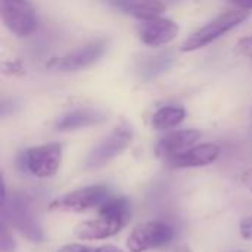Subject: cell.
I'll use <instances>...</instances> for the list:
<instances>
[{
    "label": "cell",
    "instance_id": "6da1fadb",
    "mask_svg": "<svg viewBox=\"0 0 252 252\" xmlns=\"http://www.w3.org/2000/svg\"><path fill=\"white\" fill-rule=\"evenodd\" d=\"M1 221L10 224V227L16 229L31 242L43 241V229L34 213L32 204L27 195L15 193L1 201Z\"/></svg>",
    "mask_w": 252,
    "mask_h": 252
},
{
    "label": "cell",
    "instance_id": "7a4b0ae2",
    "mask_svg": "<svg viewBox=\"0 0 252 252\" xmlns=\"http://www.w3.org/2000/svg\"><path fill=\"white\" fill-rule=\"evenodd\" d=\"M247 18H248V10H244V9L227 10L221 13L220 16H217L216 19H213L211 22H208L207 25H204L202 28H199L198 31H195L192 35H189L182 44L180 50L193 52V50L202 49L211 44L213 41H216L217 38H220L221 35L227 34L233 28H236Z\"/></svg>",
    "mask_w": 252,
    "mask_h": 252
},
{
    "label": "cell",
    "instance_id": "3957f363",
    "mask_svg": "<svg viewBox=\"0 0 252 252\" xmlns=\"http://www.w3.org/2000/svg\"><path fill=\"white\" fill-rule=\"evenodd\" d=\"M109 198H112V190L109 186L93 185L75 189L53 199L49 205V210L65 213H84L89 210L100 208Z\"/></svg>",
    "mask_w": 252,
    "mask_h": 252
},
{
    "label": "cell",
    "instance_id": "277c9868",
    "mask_svg": "<svg viewBox=\"0 0 252 252\" xmlns=\"http://www.w3.org/2000/svg\"><path fill=\"white\" fill-rule=\"evenodd\" d=\"M133 140V128L128 124H121L115 127L108 136H105L99 143L93 146L89 152L84 167L87 170H96L108 162H111L115 157L121 155Z\"/></svg>",
    "mask_w": 252,
    "mask_h": 252
},
{
    "label": "cell",
    "instance_id": "5b68a950",
    "mask_svg": "<svg viewBox=\"0 0 252 252\" xmlns=\"http://www.w3.org/2000/svg\"><path fill=\"white\" fill-rule=\"evenodd\" d=\"M1 21L18 37H28L37 31L40 18L31 0H1Z\"/></svg>",
    "mask_w": 252,
    "mask_h": 252
},
{
    "label": "cell",
    "instance_id": "8992f818",
    "mask_svg": "<svg viewBox=\"0 0 252 252\" xmlns=\"http://www.w3.org/2000/svg\"><path fill=\"white\" fill-rule=\"evenodd\" d=\"M62 155L63 148L61 143H46L27 149L21 155V164L30 174L47 179L59 171Z\"/></svg>",
    "mask_w": 252,
    "mask_h": 252
},
{
    "label": "cell",
    "instance_id": "52a82bcc",
    "mask_svg": "<svg viewBox=\"0 0 252 252\" xmlns=\"http://www.w3.org/2000/svg\"><path fill=\"white\" fill-rule=\"evenodd\" d=\"M109 47V40L99 38L94 41H90L61 58L52 59L47 66L53 68L56 71L62 72H74L80 69H86L92 65H94L106 52Z\"/></svg>",
    "mask_w": 252,
    "mask_h": 252
},
{
    "label": "cell",
    "instance_id": "ba28073f",
    "mask_svg": "<svg viewBox=\"0 0 252 252\" xmlns=\"http://www.w3.org/2000/svg\"><path fill=\"white\" fill-rule=\"evenodd\" d=\"M174 238V230L164 221H149L137 226L127 239L130 252H146L168 245Z\"/></svg>",
    "mask_w": 252,
    "mask_h": 252
},
{
    "label": "cell",
    "instance_id": "9c48e42d",
    "mask_svg": "<svg viewBox=\"0 0 252 252\" xmlns=\"http://www.w3.org/2000/svg\"><path fill=\"white\" fill-rule=\"evenodd\" d=\"M139 38L151 47H162L170 44L179 34V25L167 18H152L143 21L139 28Z\"/></svg>",
    "mask_w": 252,
    "mask_h": 252
},
{
    "label": "cell",
    "instance_id": "30bf717a",
    "mask_svg": "<svg viewBox=\"0 0 252 252\" xmlns=\"http://www.w3.org/2000/svg\"><path fill=\"white\" fill-rule=\"evenodd\" d=\"M221 149L216 143L195 145L183 152L167 157V164L171 168H195L205 167L219 159Z\"/></svg>",
    "mask_w": 252,
    "mask_h": 252
},
{
    "label": "cell",
    "instance_id": "8fae6325",
    "mask_svg": "<svg viewBox=\"0 0 252 252\" xmlns=\"http://www.w3.org/2000/svg\"><path fill=\"white\" fill-rule=\"evenodd\" d=\"M108 121V115L94 108H78L62 114L55 121V130L58 131H72L78 128H87L99 126Z\"/></svg>",
    "mask_w": 252,
    "mask_h": 252
},
{
    "label": "cell",
    "instance_id": "7c38bea8",
    "mask_svg": "<svg viewBox=\"0 0 252 252\" xmlns=\"http://www.w3.org/2000/svg\"><path fill=\"white\" fill-rule=\"evenodd\" d=\"M176 63V55L173 50H161L157 53L145 55L137 61V74L142 80L151 81L162 74H165Z\"/></svg>",
    "mask_w": 252,
    "mask_h": 252
},
{
    "label": "cell",
    "instance_id": "4fadbf2b",
    "mask_svg": "<svg viewBox=\"0 0 252 252\" xmlns=\"http://www.w3.org/2000/svg\"><path fill=\"white\" fill-rule=\"evenodd\" d=\"M124 227V223L100 217L97 220H89L77 224L74 229V235L81 241H102L115 236Z\"/></svg>",
    "mask_w": 252,
    "mask_h": 252
},
{
    "label": "cell",
    "instance_id": "5bb4252c",
    "mask_svg": "<svg viewBox=\"0 0 252 252\" xmlns=\"http://www.w3.org/2000/svg\"><path fill=\"white\" fill-rule=\"evenodd\" d=\"M201 139V131L196 128H185V130H177L165 134L157 145V152L159 155L171 157L174 154L183 152L192 146Z\"/></svg>",
    "mask_w": 252,
    "mask_h": 252
},
{
    "label": "cell",
    "instance_id": "9a60e30c",
    "mask_svg": "<svg viewBox=\"0 0 252 252\" xmlns=\"http://www.w3.org/2000/svg\"><path fill=\"white\" fill-rule=\"evenodd\" d=\"M106 3L142 21L157 18L165 10V4L161 0H106Z\"/></svg>",
    "mask_w": 252,
    "mask_h": 252
},
{
    "label": "cell",
    "instance_id": "2e32d148",
    "mask_svg": "<svg viewBox=\"0 0 252 252\" xmlns=\"http://www.w3.org/2000/svg\"><path fill=\"white\" fill-rule=\"evenodd\" d=\"M186 118V111L183 106H162L152 115V127L155 130H170Z\"/></svg>",
    "mask_w": 252,
    "mask_h": 252
},
{
    "label": "cell",
    "instance_id": "e0dca14e",
    "mask_svg": "<svg viewBox=\"0 0 252 252\" xmlns=\"http://www.w3.org/2000/svg\"><path fill=\"white\" fill-rule=\"evenodd\" d=\"M99 216L109 219V220H114V221L124 223L127 226L130 221V217H131L130 202L126 198H121V196L114 198L112 196L99 208Z\"/></svg>",
    "mask_w": 252,
    "mask_h": 252
},
{
    "label": "cell",
    "instance_id": "ac0fdd59",
    "mask_svg": "<svg viewBox=\"0 0 252 252\" xmlns=\"http://www.w3.org/2000/svg\"><path fill=\"white\" fill-rule=\"evenodd\" d=\"M56 252H124L121 248L114 245H100V247H90L81 244H69L61 247Z\"/></svg>",
    "mask_w": 252,
    "mask_h": 252
},
{
    "label": "cell",
    "instance_id": "d6986e66",
    "mask_svg": "<svg viewBox=\"0 0 252 252\" xmlns=\"http://www.w3.org/2000/svg\"><path fill=\"white\" fill-rule=\"evenodd\" d=\"M15 241L9 233L7 224L1 221V236H0V250L1 252H15Z\"/></svg>",
    "mask_w": 252,
    "mask_h": 252
},
{
    "label": "cell",
    "instance_id": "ffe728a7",
    "mask_svg": "<svg viewBox=\"0 0 252 252\" xmlns=\"http://www.w3.org/2000/svg\"><path fill=\"white\" fill-rule=\"evenodd\" d=\"M239 233L245 241H252V216H247L241 220Z\"/></svg>",
    "mask_w": 252,
    "mask_h": 252
},
{
    "label": "cell",
    "instance_id": "44dd1931",
    "mask_svg": "<svg viewBox=\"0 0 252 252\" xmlns=\"http://www.w3.org/2000/svg\"><path fill=\"white\" fill-rule=\"evenodd\" d=\"M3 71L4 74L9 75H16V74H22V66L19 61H9L3 63Z\"/></svg>",
    "mask_w": 252,
    "mask_h": 252
},
{
    "label": "cell",
    "instance_id": "7402d4cb",
    "mask_svg": "<svg viewBox=\"0 0 252 252\" xmlns=\"http://www.w3.org/2000/svg\"><path fill=\"white\" fill-rule=\"evenodd\" d=\"M236 47H238V50H239L244 56L252 58V35L242 38V40L238 43Z\"/></svg>",
    "mask_w": 252,
    "mask_h": 252
},
{
    "label": "cell",
    "instance_id": "603a6c76",
    "mask_svg": "<svg viewBox=\"0 0 252 252\" xmlns=\"http://www.w3.org/2000/svg\"><path fill=\"white\" fill-rule=\"evenodd\" d=\"M241 183L252 192V168H247L242 174H241Z\"/></svg>",
    "mask_w": 252,
    "mask_h": 252
},
{
    "label": "cell",
    "instance_id": "cb8c5ba5",
    "mask_svg": "<svg viewBox=\"0 0 252 252\" xmlns=\"http://www.w3.org/2000/svg\"><path fill=\"white\" fill-rule=\"evenodd\" d=\"M235 6H238V9H244V10H251L252 9V0H230Z\"/></svg>",
    "mask_w": 252,
    "mask_h": 252
},
{
    "label": "cell",
    "instance_id": "d4e9b609",
    "mask_svg": "<svg viewBox=\"0 0 252 252\" xmlns=\"http://www.w3.org/2000/svg\"><path fill=\"white\" fill-rule=\"evenodd\" d=\"M174 252H193L189 247H186V245H180V247H177Z\"/></svg>",
    "mask_w": 252,
    "mask_h": 252
},
{
    "label": "cell",
    "instance_id": "484cf974",
    "mask_svg": "<svg viewBox=\"0 0 252 252\" xmlns=\"http://www.w3.org/2000/svg\"><path fill=\"white\" fill-rule=\"evenodd\" d=\"M236 252H241V251H236Z\"/></svg>",
    "mask_w": 252,
    "mask_h": 252
}]
</instances>
